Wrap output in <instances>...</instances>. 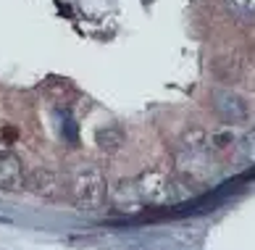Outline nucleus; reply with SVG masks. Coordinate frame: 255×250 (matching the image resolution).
<instances>
[{
  "label": "nucleus",
  "mask_w": 255,
  "mask_h": 250,
  "mask_svg": "<svg viewBox=\"0 0 255 250\" xmlns=\"http://www.w3.org/2000/svg\"><path fill=\"white\" fill-rule=\"evenodd\" d=\"M71 203L82 214H98L106 208L108 200V182L103 169L95 163H79L71 171Z\"/></svg>",
  "instance_id": "f257e3e1"
},
{
  "label": "nucleus",
  "mask_w": 255,
  "mask_h": 250,
  "mask_svg": "<svg viewBox=\"0 0 255 250\" xmlns=\"http://www.w3.org/2000/svg\"><path fill=\"white\" fill-rule=\"evenodd\" d=\"M134 187H137V195L145 206H163V203H176V200L187 198V192L182 185L166 174L160 169H147L142 171L137 179H134Z\"/></svg>",
  "instance_id": "f03ea898"
},
{
  "label": "nucleus",
  "mask_w": 255,
  "mask_h": 250,
  "mask_svg": "<svg viewBox=\"0 0 255 250\" xmlns=\"http://www.w3.org/2000/svg\"><path fill=\"white\" fill-rule=\"evenodd\" d=\"M208 150H211V140H208L205 129H190L184 132V137L179 140V148H176V163L182 171H197L200 163L205 161Z\"/></svg>",
  "instance_id": "7ed1b4c3"
},
{
  "label": "nucleus",
  "mask_w": 255,
  "mask_h": 250,
  "mask_svg": "<svg viewBox=\"0 0 255 250\" xmlns=\"http://www.w3.org/2000/svg\"><path fill=\"white\" fill-rule=\"evenodd\" d=\"M211 100H213L216 113H219L226 124H242V121H248V103H245V98H242V95H237L234 90L216 87L211 92Z\"/></svg>",
  "instance_id": "20e7f679"
},
{
  "label": "nucleus",
  "mask_w": 255,
  "mask_h": 250,
  "mask_svg": "<svg viewBox=\"0 0 255 250\" xmlns=\"http://www.w3.org/2000/svg\"><path fill=\"white\" fill-rule=\"evenodd\" d=\"M24 179H26V171H24L21 158L8 148H0V190L18 192L24 190Z\"/></svg>",
  "instance_id": "39448f33"
},
{
  "label": "nucleus",
  "mask_w": 255,
  "mask_h": 250,
  "mask_svg": "<svg viewBox=\"0 0 255 250\" xmlns=\"http://www.w3.org/2000/svg\"><path fill=\"white\" fill-rule=\"evenodd\" d=\"M24 190L32 192V195H37V198L53 200V198L61 195V182H58V177H55L50 169H42L40 166V169H32L29 174H26Z\"/></svg>",
  "instance_id": "423d86ee"
},
{
  "label": "nucleus",
  "mask_w": 255,
  "mask_h": 250,
  "mask_svg": "<svg viewBox=\"0 0 255 250\" xmlns=\"http://www.w3.org/2000/svg\"><path fill=\"white\" fill-rule=\"evenodd\" d=\"M111 203L116 211H121V214H134V211H139L145 203L139 200L137 195V187H134V179H124V182H119V187L113 190V195H111Z\"/></svg>",
  "instance_id": "0eeeda50"
},
{
  "label": "nucleus",
  "mask_w": 255,
  "mask_h": 250,
  "mask_svg": "<svg viewBox=\"0 0 255 250\" xmlns=\"http://www.w3.org/2000/svg\"><path fill=\"white\" fill-rule=\"evenodd\" d=\"M127 142V134L119 124H106L95 132V145L103 150V153H119Z\"/></svg>",
  "instance_id": "6e6552de"
},
{
  "label": "nucleus",
  "mask_w": 255,
  "mask_h": 250,
  "mask_svg": "<svg viewBox=\"0 0 255 250\" xmlns=\"http://www.w3.org/2000/svg\"><path fill=\"white\" fill-rule=\"evenodd\" d=\"M232 16H237L240 21L253 24L255 21V0H224Z\"/></svg>",
  "instance_id": "1a4fd4ad"
},
{
  "label": "nucleus",
  "mask_w": 255,
  "mask_h": 250,
  "mask_svg": "<svg viewBox=\"0 0 255 250\" xmlns=\"http://www.w3.org/2000/svg\"><path fill=\"white\" fill-rule=\"evenodd\" d=\"M237 153H240V161H242V163H250V166H255V129H250V132L240 140Z\"/></svg>",
  "instance_id": "9d476101"
}]
</instances>
